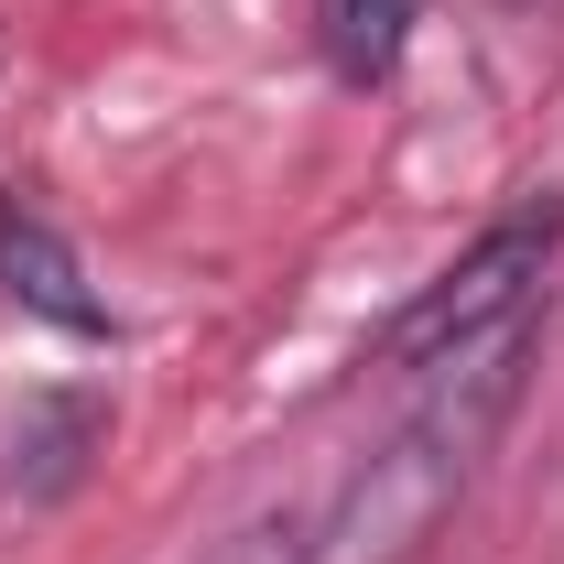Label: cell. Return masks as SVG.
Here are the masks:
<instances>
[{
	"instance_id": "6da1fadb",
	"label": "cell",
	"mask_w": 564,
	"mask_h": 564,
	"mask_svg": "<svg viewBox=\"0 0 564 564\" xmlns=\"http://www.w3.org/2000/svg\"><path fill=\"white\" fill-rule=\"evenodd\" d=\"M532 348H543V337H532V315H521V326L478 337L467 358H445V369H434V391L380 434V456L326 499V521L304 532V564H413L423 543L456 521V499L478 489L499 423L521 413Z\"/></svg>"
},
{
	"instance_id": "7a4b0ae2",
	"label": "cell",
	"mask_w": 564,
	"mask_h": 564,
	"mask_svg": "<svg viewBox=\"0 0 564 564\" xmlns=\"http://www.w3.org/2000/svg\"><path fill=\"white\" fill-rule=\"evenodd\" d=\"M554 250H564V196H532V207L489 217V228H478V239L423 282L380 337H369V358H380V369H445V358H467L478 337H499V326L532 315Z\"/></svg>"
},
{
	"instance_id": "3957f363",
	"label": "cell",
	"mask_w": 564,
	"mask_h": 564,
	"mask_svg": "<svg viewBox=\"0 0 564 564\" xmlns=\"http://www.w3.org/2000/svg\"><path fill=\"white\" fill-rule=\"evenodd\" d=\"M0 293L33 315V326H66V337H120V315L87 293V272H76L66 228L44 207H22V196H0Z\"/></svg>"
},
{
	"instance_id": "277c9868",
	"label": "cell",
	"mask_w": 564,
	"mask_h": 564,
	"mask_svg": "<svg viewBox=\"0 0 564 564\" xmlns=\"http://www.w3.org/2000/svg\"><path fill=\"white\" fill-rule=\"evenodd\" d=\"M98 434H109V402L98 391H33L22 423H11V489L22 499H66L87 478V456H98Z\"/></svg>"
},
{
	"instance_id": "5b68a950",
	"label": "cell",
	"mask_w": 564,
	"mask_h": 564,
	"mask_svg": "<svg viewBox=\"0 0 564 564\" xmlns=\"http://www.w3.org/2000/svg\"><path fill=\"white\" fill-rule=\"evenodd\" d=\"M423 33V0H315V55L337 87H391Z\"/></svg>"
},
{
	"instance_id": "8992f818",
	"label": "cell",
	"mask_w": 564,
	"mask_h": 564,
	"mask_svg": "<svg viewBox=\"0 0 564 564\" xmlns=\"http://www.w3.org/2000/svg\"><path fill=\"white\" fill-rule=\"evenodd\" d=\"M217 564H304V521H250Z\"/></svg>"
}]
</instances>
